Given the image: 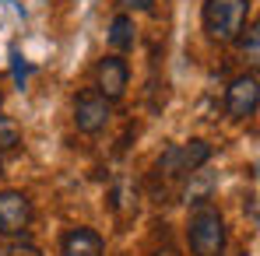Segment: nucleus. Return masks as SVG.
Segmentation results:
<instances>
[{"label": "nucleus", "mask_w": 260, "mask_h": 256, "mask_svg": "<svg viewBox=\"0 0 260 256\" xmlns=\"http://www.w3.org/2000/svg\"><path fill=\"white\" fill-rule=\"evenodd\" d=\"M21 144V127L11 116H0V151H14Z\"/></svg>", "instance_id": "nucleus-10"}, {"label": "nucleus", "mask_w": 260, "mask_h": 256, "mask_svg": "<svg viewBox=\"0 0 260 256\" xmlns=\"http://www.w3.org/2000/svg\"><path fill=\"white\" fill-rule=\"evenodd\" d=\"M0 175H4V158H0Z\"/></svg>", "instance_id": "nucleus-16"}, {"label": "nucleus", "mask_w": 260, "mask_h": 256, "mask_svg": "<svg viewBox=\"0 0 260 256\" xmlns=\"http://www.w3.org/2000/svg\"><path fill=\"white\" fill-rule=\"evenodd\" d=\"M250 14V0H204V32L215 43H236Z\"/></svg>", "instance_id": "nucleus-2"}, {"label": "nucleus", "mask_w": 260, "mask_h": 256, "mask_svg": "<svg viewBox=\"0 0 260 256\" xmlns=\"http://www.w3.org/2000/svg\"><path fill=\"white\" fill-rule=\"evenodd\" d=\"M260 105V78L250 70V74H239L229 91H225V113L232 120H250Z\"/></svg>", "instance_id": "nucleus-4"}, {"label": "nucleus", "mask_w": 260, "mask_h": 256, "mask_svg": "<svg viewBox=\"0 0 260 256\" xmlns=\"http://www.w3.org/2000/svg\"><path fill=\"white\" fill-rule=\"evenodd\" d=\"M127 85H130V67L123 56H102L95 63V91L109 102L123 98L127 95Z\"/></svg>", "instance_id": "nucleus-6"}, {"label": "nucleus", "mask_w": 260, "mask_h": 256, "mask_svg": "<svg viewBox=\"0 0 260 256\" xmlns=\"http://www.w3.org/2000/svg\"><path fill=\"white\" fill-rule=\"evenodd\" d=\"M239 53H243V60H246L250 67H257V63H260V28H257V25L246 28V39L239 43Z\"/></svg>", "instance_id": "nucleus-9"}, {"label": "nucleus", "mask_w": 260, "mask_h": 256, "mask_svg": "<svg viewBox=\"0 0 260 256\" xmlns=\"http://www.w3.org/2000/svg\"><path fill=\"white\" fill-rule=\"evenodd\" d=\"M151 256H179V253H176L173 246H166V249H155V253H151Z\"/></svg>", "instance_id": "nucleus-15"}, {"label": "nucleus", "mask_w": 260, "mask_h": 256, "mask_svg": "<svg viewBox=\"0 0 260 256\" xmlns=\"http://www.w3.org/2000/svg\"><path fill=\"white\" fill-rule=\"evenodd\" d=\"M28 225H32V200L21 190H4L0 193V235L21 239Z\"/></svg>", "instance_id": "nucleus-3"}, {"label": "nucleus", "mask_w": 260, "mask_h": 256, "mask_svg": "<svg viewBox=\"0 0 260 256\" xmlns=\"http://www.w3.org/2000/svg\"><path fill=\"white\" fill-rule=\"evenodd\" d=\"M11 74H14V85L25 88V81H28V63L21 60V53H11Z\"/></svg>", "instance_id": "nucleus-11"}, {"label": "nucleus", "mask_w": 260, "mask_h": 256, "mask_svg": "<svg viewBox=\"0 0 260 256\" xmlns=\"http://www.w3.org/2000/svg\"><path fill=\"white\" fill-rule=\"evenodd\" d=\"M134 18H130L127 11H120L113 21H109V46L113 49H120V53H127V49H134Z\"/></svg>", "instance_id": "nucleus-8"}, {"label": "nucleus", "mask_w": 260, "mask_h": 256, "mask_svg": "<svg viewBox=\"0 0 260 256\" xmlns=\"http://www.w3.org/2000/svg\"><path fill=\"white\" fill-rule=\"evenodd\" d=\"M4 256H43L32 242H25V239H14L7 249H4Z\"/></svg>", "instance_id": "nucleus-12"}, {"label": "nucleus", "mask_w": 260, "mask_h": 256, "mask_svg": "<svg viewBox=\"0 0 260 256\" xmlns=\"http://www.w3.org/2000/svg\"><path fill=\"white\" fill-rule=\"evenodd\" d=\"M246 211H250V221H257V197L246 200Z\"/></svg>", "instance_id": "nucleus-14"}, {"label": "nucleus", "mask_w": 260, "mask_h": 256, "mask_svg": "<svg viewBox=\"0 0 260 256\" xmlns=\"http://www.w3.org/2000/svg\"><path fill=\"white\" fill-rule=\"evenodd\" d=\"M109 116H113V102L102 98L95 88H88V91L78 95V102H74V127L81 130V133H99V130H106Z\"/></svg>", "instance_id": "nucleus-5"}, {"label": "nucleus", "mask_w": 260, "mask_h": 256, "mask_svg": "<svg viewBox=\"0 0 260 256\" xmlns=\"http://www.w3.org/2000/svg\"><path fill=\"white\" fill-rule=\"evenodd\" d=\"M60 256H106V242L95 228H71L60 242Z\"/></svg>", "instance_id": "nucleus-7"}, {"label": "nucleus", "mask_w": 260, "mask_h": 256, "mask_svg": "<svg viewBox=\"0 0 260 256\" xmlns=\"http://www.w3.org/2000/svg\"><path fill=\"white\" fill-rule=\"evenodd\" d=\"M120 7L123 11H144V14H151L155 11V0H120Z\"/></svg>", "instance_id": "nucleus-13"}, {"label": "nucleus", "mask_w": 260, "mask_h": 256, "mask_svg": "<svg viewBox=\"0 0 260 256\" xmlns=\"http://www.w3.org/2000/svg\"><path fill=\"white\" fill-rule=\"evenodd\" d=\"M186 242L193 256H225V217L211 204H197L186 221Z\"/></svg>", "instance_id": "nucleus-1"}]
</instances>
